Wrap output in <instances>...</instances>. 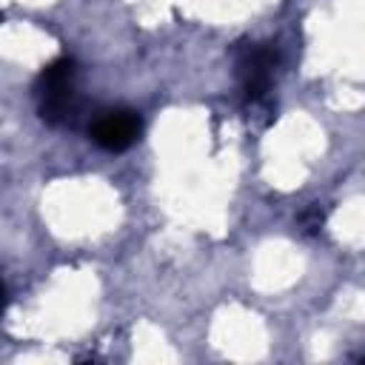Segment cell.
<instances>
[{"label":"cell","instance_id":"cell-1","mask_svg":"<svg viewBox=\"0 0 365 365\" xmlns=\"http://www.w3.org/2000/svg\"><path fill=\"white\" fill-rule=\"evenodd\" d=\"M40 120L48 125H66L77 114V63L63 54L51 60L34 86Z\"/></svg>","mask_w":365,"mask_h":365},{"label":"cell","instance_id":"cell-2","mask_svg":"<svg viewBox=\"0 0 365 365\" xmlns=\"http://www.w3.org/2000/svg\"><path fill=\"white\" fill-rule=\"evenodd\" d=\"M277 66H279V54L271 43H251L242 48V54L237 60V74H240V86L251 103H262L268 97Z\"/></svg>","mask_w":365,"mask_h":365},{"label":"cell","instance_id":"cell-3","mask_svg":"<svg viewBox=\"0 0 365 365\" xmlns=\"http://www.w3.org/2000/svg\"><path fill=\"white\" fill-rule=\"evenodd\" d=\"M143 120L131 108H108L97 114L88 125L91 140L106 151H125L140 140Z\"/></svg>","mask_w":365,"mask_h":365},{"label":"cell","instance_id":"cell-4","mask_svg":"<svg viewBox=\"0 0 365 365\" xmlns=\"http://www.w3.org/2000/svg\"><path fill=\"white\" fill-rule=\"evenodd\" d=\"M322 222H325V211L319 205H311L308 211L299 214V225H302L305 234H317L322 228Z\"/></svg>","mask_w":365,"mask_h":365}]
</instances>
